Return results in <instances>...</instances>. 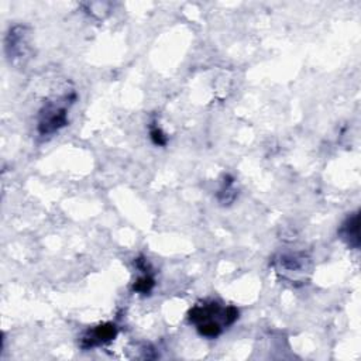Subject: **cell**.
I'll use <instances>...</instances> for the list:
<instances>
[{
  "label": "cell",
  "instance_id": "5",
  "mask_svg": "<svg viewBox=\"0 0 361 361\" xmlns=\"http://www.w3.org/2000/svg\"><path fill=\"white\" fill-rule=\"evenodd\" d=\"M27 49V32L26 27L16 26L11 29L6 37V53L11 60H19L26 54Z\"/></svg>",
  "mask_w": 361,
  "mask_h": 361
},
{
  "label": "cell",
  "instance_id": "4",
  "mask_svg": "<svg viewBox=\"0 0 361 361\" xmlns=\"http://www.w3.org/2000/svg\"><path fill=\"white\" fill-rule=\"evenodd\" d=\"M118 336V327L113 323H103L85 333L81 338V347L84 350H89L106 343H110Z\"/></svg>",
  "mask_w": 361,
  "mask_h": 361
},
{
  "label": "cell",
  "instance_id": "1",
  "mask_svg": "<svg viewBox=\"0 0 361 361\" xmlns=\"http://www.w3.org/2000/svg\"><path fill=\"white\" fill-rule=\"evenodd\" d=\"M188 319L196 326L198 333L206 338H216L223 329L232 326L239 319V309L234 306L223 308L217 302H203L195 305Z\"/></svg>",
  "mask_w": 361,
  "mask_h": 361
},
{
  "label": "cell",
  "instance_id": "6",
  "mask_svg": "<svg viewBox=\"0 0 361 361\" xmlns=\"http://www.w3.org/2000/svg\"><path fill=\"white\" fill-rule=\"evenodd\" d=\"M341 239L350 246L357 248L360 246V234H358V215L354 213L353 216H348L346 222L341 224L338 230Z\"/></svg>",
  "mask_w": 361,
  "mask_h": 361
},
{
  "label": "cell",
  "instance_id": "7",
  "mask_svg": "<svg viewBox=\"0 0 361 361\" xmlns=\"http://www.w3.org/2000/svg\"><path fill=\"white\" fill-rule=\"evenodd\" d=\"M154 285H156L154 278H153V277L148 274V271H147L144 275H141V277L134 282L133 289H134V292H137V293L147 295V293H150V292L153 291Z\"/></svg>",
  "mask_w": 361,
  "mask_h": 361
},
{
  "label": "cell",
  "instance_id": "8",
  "mask_svg": "<svg viewBox=\"0 0 361 361\" xmlns=\"http://www.w3.org/2000/svg\"><path fill=\"white\" fill-rule=\"evenodd\" d=\"M150 137H151V140H153V143L156 144V146H165L167 143H168V137L163 133V130L160 129V127H157V126H154V127H151V130H150Z\"/></svg>",
  "mask_w": 361,
  "mask_h": 361
},
{
  "label": "cell",
  "instance_id": "2",
  "mask_svg": "<svg viewBox=\"0 0 361 361\" xmlns=\"http://www.w3.org/2000/svg\"><path fill=\"white\" fill-rule=\"evenodd\" d=\"M67 102L68 99L54 101L42 109L39 119V133L42 136H51L68 125Z\"/></svg>",
  "mask_w": 361,
  "mask_h": 361
},
{
  "label": "cell",
  "instance_id": "3",
  "mask_svg": "<svg viewBox=\"0 0 361 361\" xmlns=\"http://www.w3.org/2000/svg\"><path fill=\"white\" fill-rule=\"evenodd\" d=\"M275 270L284 279L295 284L309 272V258L305 254H284L277 260Z\"/></svg>",
  "mask_w": 361,
  "mask_h": 361
}]
</instances>
